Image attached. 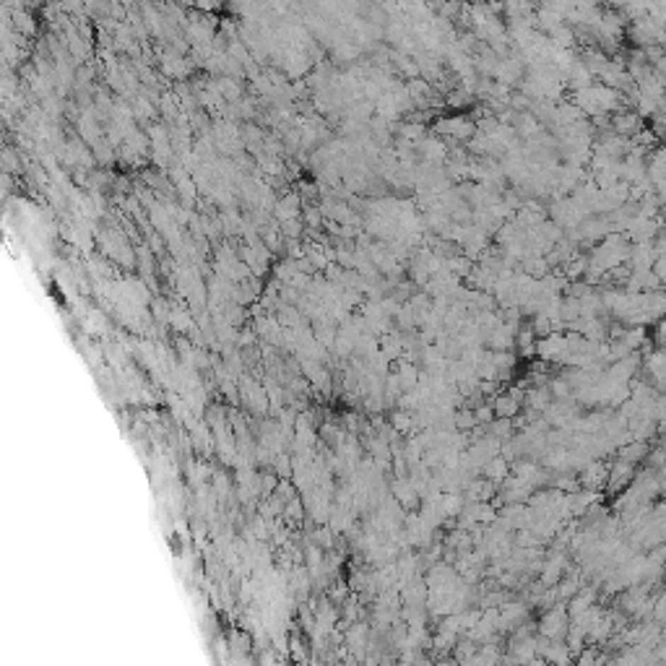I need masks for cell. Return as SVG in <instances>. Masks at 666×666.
Segmentation results:
<instances>
[{
    "instance_id": "obj_1",
    "label": "cell",
    "mask_w": 666,
    "mask_h": 666,
    "mask_svg": "<svg viewBox=\"0 0 666 666\" xmlns=\"http://www.w3.org/2000/svg\"><path fill=\"white\" fill-rule=\"evenodd\" d=\"M458 3H461V6H469V3H473V0H458Z\"/></svg>"
}]
</instances>
